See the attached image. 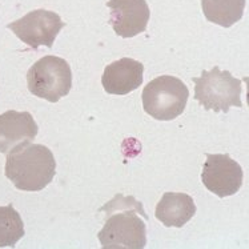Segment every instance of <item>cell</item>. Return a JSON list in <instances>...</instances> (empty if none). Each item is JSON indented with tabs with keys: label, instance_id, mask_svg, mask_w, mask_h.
<instances>
[{
	"label": "cell",
	"instance_id": "3957f363",
	"mask_svg": "<svg viewBox=\"0 0 249 249\" xmlns=\"http://www.w3.org/2000/svg\"><path fill=\"white\" fill-rule=\"evenodd\" d=\"M195 100L207 111L227 113L231 107L243 108V83L229 71H221L214 66L211 71H203L194 77Z\"/></svg>",
	"mask_w": 249,
	"mask_h": 249
},
{
	"label": "cell",
	"instance_id": "7c38bea8",
	"mask_svg": "<svg viewBox=\"0 0 249 249\" xmlns=\"http://www.w3.org/2000/svg\"><path fill=\"white\" fill-rule=\"evenodd\" d=\"M207 20L224 28L232 27L244 15L247 0H200Z\"/></svg>",
	"mask_w": 249,
	"mask_h": 249
},
{
	"label": "cell",
	"instance_id": "5b68a950",
	"mask_svg": "<svg viewBox=\"0 0 249 249\" xmlns=\"http://www.w3.org/2000/svg\"><path fill=\"white\" fill-rule=\"evenodd\" d=\"M27 86L34 96L57 103L71 91V67L59 56H44L28 70Z\"/></svg>",
	"mask_w": 249,
	"mask_h": 249
},
{
	"label": "cell",
	"instance_id": "ba28073f",
	"mask_svg": "<svg viewBox=\"0 0 249 249\" xmlns=\"http://www.w3.org/2000/svg\"><path fill=\"white\" fill-rule=\"evenodd\" d=\"M109 24L120 37H133L147 30L151 11L145 0H109Z\"/></svg>",
	"mask_w": 249,
	"mask_h": 249
},
{
	"label": "cell",
	"instance_id": "9c48e42d",
	"mask_svg": "<svg viewBox=\"0 0 249 249\" xmlns=\"http://www.w3.org/2000/svg\"><path fill=\"white\" fill-rule=\"evenodd\" d=\"M39 127L30 112L11 109L0 115V153H10L36 138Z\"/></svg>",
	"mask_w": 249,
	"mask_h": 249
},
{
	"label": "cell",
	"instance_id": "7a4b0ae2",
	"mask_svg": "<svg viewBox=\"0 0 249 249\" xmlns=\"http://www.w3.org/2000/svg\"><path fill=\"white\" fill-rule=\"evenodd\" d=\"M4 173L15 188L37 192L53 180L56 160L46 145L30 142L7 153Z\"/></svg>",
	"mask_w": 249,
	"mask_h": 249
},
{
	"label": "cell",
	"instance_id": "4fadbf2b",
	"mask_svg": "<svg viewBox=\"0 0 249 249\" xmlns=\"http://www.w3.org/2000/svg\"><path fill=\"white\" fill-rule=\"evenodd\" d=\"M24 224L12 205L0 207V248H14L24 236Z\"/></svg>",
	"mask_w": 249,
	"mask_h": 249
},
{
	"label": "cell",
	"instance_id": "277c9868",
	"mask_svg": "<svg viewBox=\"0 0 249 249\" xmlns=\"http://www.w3.org/2000/svg\"><path fill=\"white\" fill-rule=\"evenodd\" d=\"M188 97V87L171 75L151 80L142 93L144 111L160 122H169L180 116L187 107Z\"/></svg>",
	"mask_w": 249,
	"mask_h": 249
},
{
	"label": "cell",
	"instance_id": "8fae6325",
	"mask_svg": "<svg viewBox=\"0 0 249 249\" xmlns=\"http://www.w3.org/2000/svg\"><path fill=\"white\" fill-rule=\"evenodd\" d=\"M155 214L168 228H181L196 214V205L189 195L167 192L158 203Z\"/></svg>",
	"mask_w": 249,
	"mask_h": 249
},
{
	"label": "cell",
	"instance_id": "30bf717a",
	"mask_svg": "<svg viewBox=\"0 0 249 249\" xmlns=\"http://www.w3.org/2000/svg\"><path fill=\"white\" fill-rule=\"evenodd\" d=\"M144 79V66L138 60L123 57L108 64L102 76V84L109 95L124 96L138 89Z\"/></svg>",
	"mask_w": 249,
	"mask_h": 249
},
{
	"label": "cell",
	"instance_id": "6da1fadb",
	"mask_svg": "<svg viewBox=\"0 0 249 249\" xmlns=\"http://www.w3.org/2000/svg\"><path fill=\"white\" fill-rule=\"evenodd\" d=\"M107 219L97 233L103 249H142L147 245L148 216L142 204L133 196L117 194L103 205Z\"/></svg>",
	"mask_w": 249,
	"mask_h": 249
},
{
	"label": "cell",
	"instance_id": "8992f818",
	"mask_svg": "<svg viewBox=\"0 0 249 249\" xmlns=\"http://www.w3.org/2000/svg\"><path fill=\"white\" fill-rule=\"evenodd\" d=\"M64 26V21L53 11L35 10L10 23L7 28L32 50H37L41 46L51 48Z\"/></svg>",
	"mask_w": 249,
	"mask_h": 249
},
{
	"label": "cell",
	"instance_id": "52a82bcc",
	"mask_svg": "<svg viewBox=\"0 0 249 249\" xmlns=\"http://www.w3.org/2000/svg\"><path fill=\"white\" fill-rule=\"evenodd\" d=\"M243 178V168L229 155H207L201 181L209 192L221 198L232 196L241 188Z\"/></svg>",
	"mask_w": 249,
	"mask_h": 249
}]
</instances>
